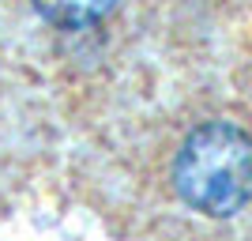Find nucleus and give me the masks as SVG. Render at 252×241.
Listing matches in <instances>:
<instances>
[{
    "instance_id": "1",
    "label": "nucleus",
    "mask_w": 252,
    "mask_h": 241,
    "mask_svg": "<svg viewBox=\"0 0 252 241\" xmlns=\"http://www.w3.org/2000/svg\"><path fill=\"white\" fill-rule=\"evenodd\" d=\"M173 181L185 204L226 219L252 196V139L226 121L200 125L173 162Z\"/></svg>"
},
{
    "instance_id": "2",
    "label": "nucleus",
    "mask_w": 252,
    "mask_h": 241,
    "mask_svg": "<svg viewBox=\"0 0 252 241\" xmlns=\"http://www.w3.org/2000/svg\"><path fill=\"white\" fill-rule=\"evenodd\" d=\"M34 8L57 27H87L102 19L113 0H34Z\"/></svg>"
}]
</instances>
